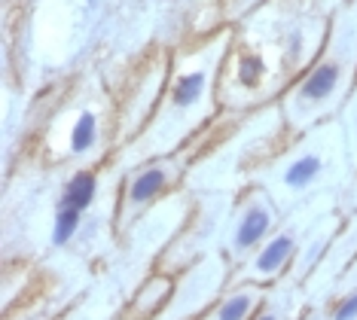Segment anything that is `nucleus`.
<instances>
[{
    "label": "nucleus",
    "mask_w": 357,
    "mask_h": 320,
    "mask_svg": "<svg viewBox=\"0 0 357 320\" xmlns=\"http://www.w3.org/2000/svg\"><path fill=\"white\" fill-rule=\"evenodd\" d=\"M269 232V213L263 208H250L238 223V232H235V247L238 250H248L250 244H257L259 238Z\"/></svg>",
    "instance_id": "1"
},
{
    "label": "nucleus",
    "mask_w": 357,
    "mask_h": 320,
    "mask_svg": "<svg viewBox=\"0 0 357 320\" xmlns=\"http://www.w3.org/2000/svg\"><path fill=\"white\" fill-rule=\"evenodd\" d=\"M339 83V68L336 64H321L318 70L303 83V98H312V101H324Z\"/></svg>",
    "instance_id": "2"
},
{
    "label": "nucleus",
    "mask_w": 357,
    "mask_h": 320,
    "mask_svg": "<svg viewBox=\"0 0 357 320\" xmlns=\"http://www.w3.org/2000/svg\"><path fill=\"white\" fill-rule=\"evenodd\" d=\"M92 199H95V177L89 174V171H83V174H77V177L68 183L61 208H77V211H83L86 204H92Z\"/></svg>",
    "instance_id": "3"
},
{
    "label": "nucleus",
    "mask_w": 357,
    "mask_h": 320,
    "mask_svg": "<svg viewBox=\"0 0 357 320\" xmlns=\"http://www.w3.org/2000/svg\"><path fill=\"white\" fill-rule=\"evenodd\" d=\"M290 250H294V241H290L287 235L275 238L269 247L259 253V259H257V272H259V275H275V272H278V268L284 266V259L290 257Z\"/></svg>",
    "instance_id": "4"
},
{
    "label": "nucleus",
    "mask_w": 357,
    "mask_h": 320,
    "mask_svg": "<svg viewBox=\"0 0 357 320\" xmlns=\"http://www.w3.org/2000/svg\"><path fill=\"white\" fill-rule=\"evenodd\" d=\"M321 171V159L318 155H303V159H296L294 165L287 168V174H284V183L294 186V190H303L305 183H312V177Z\"/></svg>",
    "instance_id": "5"
},
{
    "label": "nucleus",
    "mask_w": 357,
    "mask_h": 320,
    "mask_svg": "<svg viewBox=\"0 0 357 320\" xmlns=\"http://www.w3.org/2000/svg\"><path fill=\"white\" fill-rule=\"evenodd\" d=\"M162 186H165V171H159V168H153V171H147V174H141L132 183V201L135 204H141V201H150L153 195H156Z\"/></svg>",
    "instance_id": "6"
},
{
    "label": "nucleus",
    "mask_w": 357,
    "mask_h": 320,
    "mask_svg": "<svg viewBox=\"0 0 357 320\" xmlns=\"http://www.w3.org/2000/svg\"><path fill=\"white\" fill-rule=\"evenodd\" d=\"M95 131H98V122H95V116L92 113H83V116L77 119V125H74V131H70V150L74 153H86L89 146L95 144Z\"/></svg>",
    "instance_id": "7"
},
{
    "label": "nucleus",
    "mask_w": 357,
    "mask_h": 320,
    "mask_svg": "<svg viewBox=\"0 0 357 320\" xmlns=\"http://www.w3.org/2000/svg\"><path fill=\"white\" fill-rule=\"evenodd\" d=\"M202 86H205V73H190V77H181V83L174 89V104L177 107H190L199 101Z\"/></svg>",
    "instance_id": "8"
},
{
    "label": "nucleus",
    "mask_w": 357,
    "mask_h": 320,
    "mask_svg": "<svg viewBox=\"0 0 357 320\" xmlns=\"http://www.w3.org/2000/svg\"><path fill=\"white\" fill-rule=\"evenodd\" d=\"M77 226H79V211L77 208H61L59 211V220H55L52 241L55 244H68V238L77 232Z\"/></svg>",
    "instance_id": "9"
},
{
    "label": "nucleus",
    "mask_w": 357,
    "mask_h": 320,
    "mask_svg": "<svg viewBox=\"0 0 357 320\" xmlns=\"http://www.w3.org/2000/svg\"><path fill=\"white\" fill-rule=\"evenodd\" d=\"M248 311H250V296H245V293H241V296H232V299L223 302L217 320H245Z\"/></svg>",
    "instance_id": "10"
},
{
    "label": "nucleus",
    "mask_w": 357,
    "mask_h": 320,
    "mask_svg": "<svg viewBox=\"0 0 357 320\" xmlns=\"http://www.w3.org/2000/svg\"><path fill=\"white\" fill-rule=\"evenodd\" d=\"M259 73H263V61H259V59H245V61H241V68H238V79L245 86H254Z\"/></svg>",
    "instance_id": "11"
},
{
    "label": "nucleus",
    "mask_w": 357,
    "mask_h": 320,
    "mask_svg": "<svg viewBox=\"0 0 357 320\" xmlns=\"http://www.w3.org/2000/svg\"><path fill=\"white\" fill-rule=\"evenodd\" d=\"M333 317H336V320H354L357 317V293H354V296H348L342 305L336 308V314H333Z\"/></svg>",
    "instance_id": "12"
},
{
    "label": "nucleus",
    "mask_w": 357,
    "mask_h": 320,
    "mask_svg": "<svg viewBox=\"0 0 357 320\" xmlns=\"http://www.w3.org/2000/svg\"><path fill=\"white\" fill-rule=\"evenodd\" d=\"M259 320H275V317H272V314H266V317H259Z\"/></svg>",
    "instance_id": "13"
}]
</instances>
